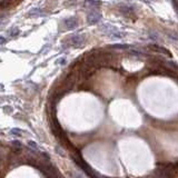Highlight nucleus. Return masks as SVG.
<instances>
[{
	"label": "nucleus",
	"instance_id": "nucleus-8",
	"mask_svg": "<svg viewBox=\"0 0 178 178\" xmlns=\"http://www.w3.org/2000/svg\"><path fill=\"white\" fill-rule=\"evenodd\" d=\"M114 48H117V49H127V48H129V46L128 45H120V43H118V45H114Z\"/></svg>",
	"mask_w": 178,
	"mask_h": 178
},
{
	"label": "nucleus",
	"instance_id": "nucleus-1",
	"mask_svg": "<svg viewBox=\"0 0 178 178\" xmlns=\"http://www.w3.org/2000/svg\"><path fill=\"white\" fill-rule=\"evenodd\" d=\"M74 152H75V154H72V155H71L74 161H75L77 165L79 166V168H81V169L84 170V171H85V173L88 175V176H90V177H95V176H96V174L93 173V169H91V168H90V167H89V166L85 163V160L82 159V157H81V155L79 154V152H78V150H76V149H75Z\"/></svg>",
	"mask_w": 178,
	"mask_h": 178
},
{
	"label": "nucleus",
	"instance_id": "nucleus-7",
	"mask_svg": "<svg viewBox=\"0 0 178 178\" xmlns=\"http://www.w3.org/2000/svg\"><path fill=\"white\" fill-rule=\"evenodd\" d=\"M43 13V11L40 10V9H38V8H36V9H32V10H30L29 11V16H36V15H41Z\"/></svg>",
	"mask_w": 178,
	"mask_h": 178
},
{
	"label": "nucleus",
	"instance_id": "nucleus-14",
	"mask_svg": "<svg viewBox=\"0 0 178 178\" xmlns=\"http://www.w3.org/2000/svg\"><path fill=\"white\" fill-rule=\"evenodd\" d=\"M145 1H152V0H145ZM153 1H156V0H153Z\"/></svg>",
	"mask_w": 178,
	"mask_h": 178
},
{
	"label": "nucleus",
	"instance_id": "nucleus-4",
	"mask_svg": "<svg viewBox=\"0 0 178 178\" xmlns=\"http://www.w3.org/2000/svg\"><path fill=\"white\" fill-rule=\"evenodd\" d=\"M65 25H66L68 29H75L76 27H78V21L76 20V18L71 17L65 20Z\"/></svg>",
	"mask_w": 178,
	"mask_h": 178
},
{
	"label": "nucleus",
	"instance_id": "nucleus-5",
	"mask_svg": "<svg viewBox=\"0 0 178 178\" xmlns=\"http://www.w3.org/2000/svg\"><path fill=\"white\" fill-rule=\"evenodd\" d=\"M150 49H153V50L157 51V52H161V54H165V55H169L170 56V51L165 49V48H163V47H159V46H150Z\"/></svg>",
	"mask_w": 178,
	"mask_h": 178
},
{
	"label": "nucleus",
	"instance_id": "nucleus-2",
	"mask_svg": "<svg viewBox=\"0 0 178 178\" xmlns=\"http://www.w3.org/2000/svg\"><path fill=\"white\" fill-rule=\"evenodd\" d=\"M100 19H102V15L97 10H93L91 13H89L88 16H87V22L89 25H96Z\"/></svg>",
	"mask_w": 178,
	"mask_h": 178
},
{
	"label": "nucleus",
	"instance_id": "nucleus-6",
	"mask_svg": "<svg viewBox=\"0 0 178 178\" xmlns=\"http://www.w3.org/2000/svg\"><path fill=\"white\" fill-rule=\"evenodd\" d=\"M100 4V1H96V0H86L85 1V6H93V7H95V6H99Z\"/></svg>",
	"mask_w": 178,
	"mask_h": 178
},
{
	"label": "nucleus",
	"instance_id": "nucleus-10",
	"mask_svg": "<svg viewBox=\"0 0 178 178\" xmlns=\"http://www.w3.org/2000/svg\"><path fill=\"white\" fill-rule=\"evenodd\" d=\"M28 145H29L30 147H32V148L37 149V144H36L35 141H32V140H30V141H28Z\"/></svg>",
	"mask_w": 178,
	"mask_h": 178
},
{
	"label": "nucleus",
	"instance_id": "nucleus-12",
	"mask_svg": "<svg viewBox=\"0 0 178 178\" xmlns=\"http://www.w3.org/2000/svg\"><path fill=\"white\" fill-rule=\"evenodd\" d=\"M7 43V39L4 38V37H1L0 36V45H4V43Z\"/></svg>",
	"mask_w": 178,
	"mask_h": 178
},
{
	"label": "nucleus",
	"instance_id": "nucleus-11",
	"mask_svg": "<svg viewBox=\"0 0 178 178\" xmlns=\"http://www.w3.org/2000/svg\"><path fill=\"white\" fill-rule=\"evenodd\" d=\"M17 34H19V29H18V28H13V29L11 30V35L15 36V35H17Z\"/></svg>",
	"mask_w": 178,
	"mask_h": 178
},
{
	"label": "nucleus",
	"instance_id": "nucleus-9",
	"mask_svg": "<svg viewBox=\"0 0 178 178\" xmlns=\"http://www.w3.org/2000/svg\"><path fill=\"white\" fill-rule=\"evenodd\" d=\"M11 134H13V135H17V136H20L22 134V130H20V129H17V128H16V129H13V130H11Z\"/></svg>",
	"mask_w": 178,
	"mask_h": 178
},
{
	"label": "nucleus",
	"instance_id": "nucleus-13",
	"mask_svg": "<svg viewBox=\"0 0 178 178\" xmlns=\"http://www.w3.org/2000/svg\"><path fill=\"white\" fill-rule=\"evenodd\" d=\"M13 144L15 145V146H17V147H20V146H21V145L19 144V141H18V140H15V141H13Z\"/></svg>",
	"mask_w": 178,
	"mask_h": 178
},
{
	"label": "nucleus",
	"instance_id": "nucleus-3",
	"mask_svg": "<svg viewBox=\"0 0 178 178\" xmlns=\"http://www.w3.org/2000/svg\"><path fill=\"white\" fill-rule=\"evenodd\" d=\"M70 43L74 45V46L76 47H81L85 43V38H84V36H81V35H74L71 38H70Z\"/></svg>",
	"mask_w": 178,
	"mask_h": 178
}]
</instances>
